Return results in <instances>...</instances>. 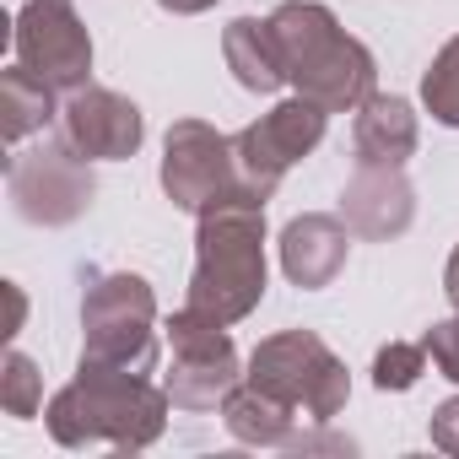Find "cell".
<instances>
[{
  "label": "cell",
  "mask_w": 459,
  "mask_h": 459,
  "mask_svg": "<svg viewBox=\"0 0 459 459\" xmlns=\"http://www.w3.org/2000/svg\"><path fill=\"white\" fill-rule=\"evenodd\" d=\"M168 389L152 384L146 373L125 368H98L76 362V378L49 400L44 421L60 448H119L141 454L162 437L168 427Z\"/></svg>",
  "instance_id": "obj_1"
},
{
  "label": "cell",
  "mask_w": 459,
  "mask_h": 459,
  "mask_svg": "<svg viewBox=\"0 0 459 459\" xmlns=\"http://www.w3.org/2000/svg\"><path fill=\"white\" fill-rule=\"evenodd\" d=\"M195 276L184 308L216 325H238L265 298V205L221 200L195 216Z\"/></svg>",
  "instance_id": "obj_2"
},
{
  "label": "cell",
  "mask_w": 459,
  "mask_h": 459,
  "mask_svg": "<svg viewBox=\"0 0 459 459\" xmlns=\"http://www.w3.org/2000/svg\"><path fill=\"white\" fill-rule=\"evenodd\" d=\"M271 28L281 39L287 87L325 103L330 114H351L373 98L378 65H373L368 44L351 39L330 6H319V0H281L271 12Z\"/></svg>",
  "instance_id": "obj_3"
},
{
  "label": "cell",
  "mask_w": 459,
  "mask_h": 459,
  "mask_svg": "<svg viewBox=\"0 0 459 459\" xmlns=\"http://www.w3.org/2000/svg\"><path fill=\"white\" fill-rule=\"evenodd\" d=\"M82 362L152 373L157 368V292L135 271H92L82 298Z\"/></svg>",
  "instance_id": "obj_4"
},
{
  "label": "cell",
  "mask_w": 459,
  "mask_h": 459,
  "mask_svg": "<svg viewBox=\"0 0 459 459\" xmlns=\"http://www.w3.org/2000/svg\"><path fill=\"white\" fill-rule=\"evenodd\" d=\"M255 389L287 400L298 416H308L314 427L335 421L351 400V373L346 362L314 335V330H281V335H265L255 351H249V373H244Z\"/></svg>",
  "instance_id": "obj_5"
},
{
  "label": "cell",
  "mask_w": 459,
  "mask_h": 459,
  "mask_svg": "<svg viewBox=\"0 0 459 459\" xmlns=\"http://www.w3.org/2000/svg\"><path fill=\"white\" fill-rule=\"evenodd\" d=\"M6 195H12V211L33 227H71L92 211L98 200V178H92V162L65 141V135H44L39 146L28 152H12L6 157Z\"/></svg>",
  "instance_id": "obj_6"
},
{
  "label": "cell",
  "mask_w": 459,
  "mask_h": 459,
  "mask_svg": "<svg viewBox=\"0 0 459 459\" xmlns=\"http://www.w3.org/2000/svg\"><path fill=\"white\" fill-rule=\"evenodd\" d=\"M325 125H330V108L314 103V98H287L276 103L271 114H260L255 125H244L233 135V162H238V195L244 200H271L281 189V178L325 141Z\"/></svg>",
  "instance_id": "obj_7"
},
{
  "label": "cell",
  "mask_w": 459,
  "mask_h": 459,
  "mask_svg": "<svg viewBox=\"0 0 459 459\" xmlns=\"http://www.w3.org/2000/svg\"><path fill=\"white\" fill-rule=\"evenodd\" d=\"M162 330L173 346V362L162 378L168 400L178 411H221V400L244 384V362H238V346L227 335V325L200 319L195 308H178Z\"/></svg>",
  "instance_id": "obj_8"
},
{
  "label": "cell",
  "mask_w": 459,
  "mask_h": 459,
  "mask_svg": "<svg viewBox=\"0 0 459 459\" xmlns=\"http://www.w3.org/2000/svg\"><path fill=\"white\" fill-rule=\"evenodd\" d=\"M162 195L189 216H200L221 200H244L233 135H221L205 119H173L162 135Z\"/></svg>",
  "instance_id": "obj_9"
},
{
  "label": "cell",
  "mask_w": 459,
  "mask_h": 459,
  "mask_svg": "<svg viewBox=\"0 0 459 459\" xmlns=\"http://www.w3.org/2000/svg\"><path fill=\"white\" fill-rule=\"evenodd\" d=\"M12 55L55 92H76L92 76V33L71 0H28L12 28Z\"/></svg>",
  "instance_id": "obj_10"
},
{
  "label": "cell",
  "mask_w": 459,
  "mask_h": 459,
  "mask_svg": "<svg viewBox=\"0 0 459 459\" xmlns=\"http://www.w3.org/2000/svg\"><path fill=\"white\" fill-rule=\"evenodd\" d=\"M60 135L87 157V162H130L146 141V119L141 108L114 92V87H76L60 103Z\"/></svg>",
  "instance_id": "obj_11"
},
{
  "label": "cell",
  "mask_w": 459,
  "mask_h": 459,
  "mask_svg": "<svg viewBox=\"0 0 459 459\" xmlns=\"http://www.w3.org/2000/svg\"><path fill=\"white\" fill-rule=\"evenodd\" d=\"M341 221L368 244H389L416 221V189L394 162H357L341 189Z\"/></svg>",
  "instance_id": "obj_12"
},
{
  "label": "cell",
  "mask_w": 459,
  "mask_h": 459,
  "mask_svg": "<svg viewBox=\"0 0 459 459\" xmlns=\"http://www.w3.org/2000/svg\"><path fill=\"white\" fill-rule=\"evenodd\" d=\"M346 255H351V227L341 216H330V211H303L281 233V271L303 292L330 287L346 271Z\"/></svg>",
  "instance_id": "obj_13"
},
{
  "label": "cell",
  "mask_w": 459,
  "mask_h": 459,
  "mask_svg": "<svg viewBox=\"0 0 459 459\" xmlns=\"http://www.w3.org/2000/svg\"><path fill=\"white\" fill-rule=\"evenodd\" d=\"M421 146V125H416V108L405 98H389V92H373L357 119H351V157L357 162H394L405 168Z\"/></svg>",
  "instance_id": "obj_14"
},
{
  "label": "cell",
  "mask_w": 459,
  "mask_h": 459,
  "mask_svg": "<svg viewBox=\"0 0 459 459\" xmlns=\"http://www.w3.org/2000/svg\"><path fill=\"white\" fill-rule=\"evenodd\" d=\"M221 60L244 92L271 98L287 87V60H281V39H276L271 17H233L227 22L221 28Z\"/></svg>",
  "instance_id": "obj_15"
},
{
  "label": "cell",
  "mask_w": 459,
  "mask_h": 459,
  "mask_svg": "<svg viewBox=\"0 0 459 459\" xmlns=\"http://www.w3.org/2000/svg\"><path fill=\"white\" fill-rule=\"evenodd\" d=\"M221 427L249 448H292L298 443V411L265 389H255L249 378L221 400Z\"/></svg>",
  "instance_id": "obj_16"
},
{
  "label": "cell",
  "mask_w": 459,
  "mask_h": 459,
  "mask_svg": "<svg viewBox=\"0 0 459 459\" xmlns=\"http://www.w3.org/2000/svg\"><path fill=\"white\" fill-rule=\"evenodd\" d=\"M44 125H60L55 87L39 82L28 65H12L6 76H0V130H6V141L17 146V141H28Z\"/></svg>",
  "instance_id": "obj_17"
},
{
  "label": "cell",
  "mask_w": 459,
  "mask_h": 459,
  "mask_svg": "<svg viewBox=\"0 0 459 459\" xmlns=\"http://www.w3.org/2000/svg\"><path fill=\"white\" fill-rule=\"evenodd\" d=\"M421 103H427V114L437 125L459 130V33L432 55V65L421 76Z\"/></svg>",
  "instance_id": "obj_18"
},
{
  "label": "cell",
  "mask_w": 459,
  "mask_h": 459,
  "mask_svg": "<svg viewBox=\"0 0 459 459\" xmlns=\"http://www.w3.org/2000/svg\"><path fill=\"white\" fill-rule=\"evenodd\" d=\"M0 405H6V416H17V421H28V416L44 411V373L17 346L6 351V368H0Z\"/></svg>",
  "instance_id": "obj_19"
},
{
  "label": "cell",
  "mask_w": 459,
  "mask_h": 459,
  "mask_svg": "<svg viewBox=\"0 0 459 459\" xmlns=\"http://www.w3.org/2000/svg\"><path fill=\"white\" fill-rule=\"evenodd\" d=\"M427 346L421 341H389V346H378V357H373V384L384 389V394H405V389H416V378L427 373Z\"/></svg>",
  "instance_id": "obj_20"
},
{
  "label": "cell",
  "mask_w": 459,
  "mask_h": 459,
  "mask_svg": "<svg viewBox=\"0 0 459 459\" xmlns=\"http://www.w3.org/2000/svg\"><path fill=\"white\" fill-rule=\"evenodd\" d=\"M421 346H427L432 368H437L443 378H454V384H459V314L437 319V325H432V330L421 335Z\"/></svg>",
  "instance_id": "obj_21"
},
{
  "label": "cell",
  "mask_w": 459,
  "mask_h": 459,
  "mask_svg": "<svg viewBox=\"0 0 459 459\" xmlns=\"http://www.w3.org/2000/svg\"><path fill=\"white\" fill-rule=\"evenodd\" d=\"M427 437H432V448H443V454H459V394H454V400H443V405L432 411V421H427Z\"/></svg>",
  "instance_id": "obj_22"
},
{
  "label": "cell",
  "mask_w": 459,
  "mask_h": 459,
  "mask_svg": "<svg viewBox=\"0 0 459 459\" xmlns=\"http://www.w3.org/2000/svg\"><path fill=\"white\" fill-rule=\"evenodd\" d=\"M6 298H12V325H6V341L22 330V319H28V298H22V287L17 281H6Z\"/></svg>",
  "instance_id": "obj_23"
},
{
  "label": "cell",
  "mask_w": 459,
  "mask_h": 459,
  "mask_svg": "<svg viewBox=\"0 0 459 459\" xmlns=\"http://www.w3.org/2000/svg\"><path fill=\"white\" fill-rule=\"evenodd\" d=\"M443 292H448V303H454V314H459V244H454V255H448V265H443Z\"/></svg>",
  "instance_id": "obj_24"
},
{
  "label": "cell",
  "mask_w": 459,
  "mask_h": 459,
  "mask_svg": "<svg viewBox=\"0 0 459 459\" xmlns=\"http://www.w3.org/2000/svg\"><path fill=\"white\" fill-rule=\"evenodd\" d=\"M162 12H173V17H200V12H211L216 0H157Z\"/></svg>",
  "instance_id": "obj_25"
}]
</instances>
